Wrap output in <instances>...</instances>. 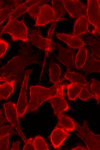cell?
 <instances>
[{"label": "cell", "instance_id": "cell-1", "mask_svg": "<svg viewBox=\"0 0 100 150\" xmlns=\"http://www.w3.org/2000/svg\"><path fill=\"white\" fill-rule=\"evenodd\" d=\"M36 61L28 55H20L14 57L5 66L0 69V74L2 77L7 79V81L13 78L16 81V79L22 75L26 66L36 63Z\"/></svg>", "mask_w": 100, "mask_h": 150}, {"label": "cell", "instance_id": "cell-2", "mask_svg": "<svg viewBox=\"0 0 100 150\" xmlns=\"http://www.w3.org/2000/svg\"><path fill=\"white\" fill-rule=\"evenodd\" d=\"M59 84L52 87L46 88L40 86H30V100L27 110L29 112L36 110L44 102L56 94Z\"/></svg>", "mask_w": 100, "mask_h": 150}, {"label": "cell", "instance_id": "cell-3", "mask_svg": "<svg viewBox=\"0 0 100 150\" xmlns=\"http://www.w3.org/2000/svg\"><path fill=\"white\" fill-rule=\"evenodd\" d=\"M0 32L2 34L8 33L13 41L21 40L26 42L28 40V28L24 23V18L20 21L16 19L8 20Z\"/></svg>", "mask_w": 100, "mask_h": 150}, {"label": "cell", "instance_id": "cell-4", "mask_svg": "<svg viewBox=\"0 0 100 150\" xmlns=\"http://www.w3.org/2000/svg\"><path fill=\"white\" fill-rule=\"evenodd\" d=\"M77 136L85 143L89 150H99L100 149V135L95 134L89 130L88 121H83L82 126L75 122V128Z\"/></svg>", "mask_w": 100, "mask_h": 150}, {"label": "cell", "instance_id": "cell-5", "mask_svg": "<svg viewBox=\"0 0 100 150\" xmlns=\"http://www.w3.org/2000/svg\"><path fill=\"white\" fill-rule=\"evenodd\" d=\"M86 15L88 22L94 27L92 33L95 34L97 33L100 35V0L87 1Z\"/></svg>", "mask_w": 100, "mask_h": 150}, {"label": "cell", "instance_id": "cell-6", "mask_svg": "<svg viewBox=\"0 0 100 150\" xmlns=\"http://www.w3.org/2000/svg\"><path fill=\"white\" fill-rule=\"evenodd\" d=\"M66 84H59L56 95L47 101L51 104L54 114L57 117L63 112L67 110L69 106L64 97L63 91Z\"/></svg>", "mask_w": 100, "mask_h": 150}, {"label": "cell", "instance_id": "cell-7", "mask_svg": "<svg viewBox=\"0 0 100 150\" xmlns=\"http://www.w3.org/2000/svg\"><path fill=\"white\" fill-rule=\"evenodd\" d=\"M4 108L6 119L17 130L19 135L26 143L27 140L21 129L18 119V115L15 104L9 102L4 104Z\"/></svg>", "mask_w": 100, "mask_h": 150}, {"label": "cell", "instance_id": "cell-8", "mask_svg": "<svg viewBox=\"0 0 100 150\" xmlns=\"http://www.w3.org/2000/svg\"><path fill=\"white\" fill-rule=\"evenodd\" d=\"M32 70H30L26 71L24 75V80L16 106L18 117H23L27 110L28 104L26 96V90L28 79Z\"/></svg>", "mask_w": 100, "mask_h": 150}, {"label": "cell", "instance_id": "cell-9", "mask_svg": "<svg viewBox=\"0 0 100 150\" xmlns=\"http://www.w3.org/2000/svg\"><path fill=\"white\" fill-rule=\"evenodd\" d=\"M29 35L30 42L38 48L50 52L55 47V44L51 40L42 37L36 30H31Z\"/></svg>", "mask_w": 100, "mask_h": 150}, {"label": "cell", "instance_id": "cell-10", "mask_svg": "<svg viewBox=\"0 0 100 150\" xmlns=\"http://www.w3.org/2000/svg\"><path fill=\"white\" fill-rule=\"evenodd\" d=\"M66 11L73 18L86 15V6L78 0H63Z\"/></svg>", "mask_w": 100, "mask_h": 150}, {"label": "cell", "instance_id": "cell-11", "mask_svg": "<svg viewBox=\"0 0 100 150\" xmlns=\"http://www.w3.org/2000/svg\"><path fill=\"white\" fill-rule=\"evenodd\" d=\"M60 21L55 18L52 7L46 4L41 7L35 21V25L43 26L52 22Z\"/></svg>", "mask_w": 100, "mask_h": 150}, {"label": "cell", "instance_id": "cell-12", "mask_svg": "<svg viewBox=\"0 0 100 150\" xmlns=\"http://www.w3.org/2000/svg\"><path fill=\"white\" fill-rule=\"evenodd\" d=\"M59 55L57 58L61 63L70 70L74 67L75 61L74 51L73 50L66 49L57 43Z\"/></svg>", "mask_w": 100, "mask_h": 150}, {"label": "cell", "instance_id": "cell-13", "mask_svg": "<svg viewBox=\"0 0 100 150\" xmlns=\"http://www.w3.org/2000/svg\"><path fill=\"white\" fill-rule=\"evenodd\" d=\"M70 135L63 129L56 126L50 136L52 144L54 149H58L65 140Z\"/></svg>", "mask_w": 100, "mask_h": 150}, {"label": "cell", "instance_id": "cell-14", "mask_svg": "<svg viewBox=\"0 0 100 150\" xmlns=\"http://www.w3.org/2000/svg\"><path fill=\"white\" fill-rule=\"evenodd\" d=\"M56 35L59 40L65 42L69 47L72 48H80L86 44L78 36L64 33H57Z\"/></svg>", "mask_w": 100, "mask_h": 150}, {"label": "cell", "instance_id": "cell-15", "mask_svg": "<svg viewBox=\"0 0 100 150\" xmlns=\"http://www.w3.org/2000/svg\"><path fill=\"white\" fill-rule=\"evenodd\" d=\"M87 32H90L88 29V21L86 15L79 17L75 22L73 35L78 36Z\"/></svg>", "mask_w": 100, "mask_h": 150}, {"label": "cell", "instance_id": "cell-16", "mask_svg": "<svg viewBox=\"0 0 100 150\" xmlns=\"http://www.w3.org/2000/svg\"><path fill=\"white\" fill-rule=\"evenodd\" d=\"M64 79L70 81L71 83H75L84 86H88L89 83L80 74L68 70L62 79L59 80L58 83Z\"/></svg>", "mask_w": 100, "mask_h": 150}, {"label": "cell", "instance_id": "cell-17", "mask_svg": "<svg viewBox=\"0 0 100 150\" xmlns=\"http://www.w3.org/2000/svg\"><path fill=\"white\" fill-rule=\"evenodd\" d=\"M39 0H27L18 6L10 15L8 20L16 19L23 13L28 12L29 8Z\"/></svg>", "mask_w": 100, "mask_h": 150}, {"label": "cell", "instance_id": "cell-18", "mask_svg": "<svg viewBox=\"0 0 100 150\" xmlns=\"http://www.w3.org/2000/svg\"><path fill=\"white\" fill-rule=\"evenodd\" d=\"M90 58L82 68V70L85 72L86 75L93 72L100 73V60L95 57L93 54L90 55Z\"/></svg>", "mask_w": 100, "mask_h": 150}, {"label": "cell", "instance_id": "cell-19", "mask_svg": "<svg viewBox=\"0 0 100 150\" xmlns=\"http://www.w3.org/2000/svg\"><path fill=\"white\" fill-rule=\"evenodd\" d=\"M58 125L67 132H72L75 129V122L72 118L63 114L57 117Z\"/></svg>", "mask_w": 100, "mask_h": 150}, {"label": "cell", "instance_id": "cell-20", "mask_svg": "<svg viewBox=\"0 0 100 150\" xmlns=\"http://www.w3.org/2000/svg\"><path fill=\"white\" fill-rule=\"evenodd\" d=\"M21 4L20 0H13L11 4L0 10V25L9 17L16 7Z\"/></svg>", "mask_w": 100, "mask_h": 150}, {"label": "cell", "instance_id": "cell-21", "mask_svg": "<svg viewBox=\"0 0 100 150\" xmlns=\"http://www.w3.org/2000/svg\"><path fill=\"white\" fill-rule=\"evenodd\" d=\"M14 80L5 82L3 84L0 85V98L7 100L13 93L14 90Z\"/></svg>", "mask_w": 100, "mask_h": 150}, {"label": "cell", "instance_id": "cell-22", "mask_svg": "<svg viewBox=\"0 0 100 150\" xmlns=\"http://www.w3.org/2000/svg\"><path fill=\"white\" fill-rule=\"evenodd\" d=\"M51 2L52 5V8L55 18L60 21L66 20L63 17L66 11L63 0H52Z\"/></svg>", "mask_w": 100, "mask_h": 150}, {"label": "cell", "instance_id": "cell-23", "mask_svg": "<svg viewBox=\"0 0 100 150\" xmlns=\"http://www.w3.org/2000/svg\"><path fill=\"white\" fill-rule=\"evenodd\" d=\"M88 51L84 46L79 48L75 59V65L77 70H79L84 66L86 61Z\"/></svg>", "mask_w": 100, "mask_h": 150}, {"label": "cell", "instance_id": "cell-24", "mask_svg": "<svg viewBox=\"0 0 100 150\" xmlns=\"http://www.w3.org/2000/svg\"><path fill=\"white\" fill-rule=\"evenodd\" d=\"M66 88L67 89V95L68 99L70 100H74L78 97L82 88L85 86L75 83L66 84Z\"/></svg>", "mask_w": 100, "mask_h": 150}, {"label": "cell", "instance_id": "cell-25", "mask_svg": "<svg viewBox=\"0 0 100 150\" xmlns=\"http://www.w3.org/2000/svg\"><path fill=\"white\" fill-rule=\"evenodd\" d=\"M49 72L51 82L55 84H58L61 73L59 65L55 63H51L49 65Z\"/></svg>", "mask_w": 100, "mask_h": 150}, {"label": "cell", "instance_id": "cell-26", "mask_svg": "<svg viewBox=\"0 0 100 150\" xmlns=\"http://www.w3.org/2000/svg\"><path fill=\"white\" fill-rule=\"evenodd\" d=\"M46 4V1L39 0L37 3L32 5L27 12L29 16L36 21L41 7Z\"/></svg>", "mask_w": 100, "mask_h": 150}, {"label": "cell", "instance_id": "cell-27", "mask_svg": "<svg viewBox=\"0 0 100 150\" xmlns=\"http://www.w3.org/2000/svg\"><path fill=\"white\" fill-rule=\"evenodd\" d=\"M35 150H49L47 144L44 138L40 135L35 136L33 140Z\"/></svg>", "mask_w": 100, "mask_h": 150}, {"label": "cell", "instance_id": "cell-28", "mask_svg": "<svg viewBox=\"0 0 100 150\" xmlns=\"http://www.w3.org/2000/svg\"><path fill=\"white\" fill-rule=\"evenodd\" d=\"M92 83L91 85V89L92 94L97 100V103L99 104L100 101V82L99 81L92 78Z\"/></svg>", "mask_w": 100, "mask_h": 150}, {"label": "cell", "instance_id": "cell-29", "mask_svg": "<svg viewBox=\"0 0 100 150\" xmlns=\"http://www.w3.org/2000/svg\"><path fill=\"white\" fill-rule=\"evenodd\" d=\"M88 41L90 46V49L92 52V54L94 56H97L99 58L100 42L91 38H89Z\"/></svg>", "mask_w": 100, "mask_h": 150}, {"label": "cell", "instance_id": "cell-30", "mask_svg": "<svg viewBox=\"0 0 100 150\" xmlns=\"http://www.w3.org/2000/svg\"><path fill=\"white\" fill-rule=\"evenodd\" d=\"M13 126L11 124L0 128V139L7 134L19 135L18 133L13 130Z\"/></svg>", "mask_w": 100, "mask_h": 150}, {"label": "cell", "instance_id": "cell-31", "mask_svg": "<svg viewBox=\"0 0 100 150\" xmlns=\"http://www.w3.org/2000/svg\"><path fill=\"white\" fill-rule=\"evenodd\" d=\"M78 97L83 101H86L91 98H95L94 95L91 93L88 89L83 87L81 89Z\"/></svg>", "mask_w": 100, "mask_h": 150}, {"label": "cell", "instance_id": "cell-32", "mask_svg": "<svg viewBox=\"0 0 100 150\" xmlns=\"http://www.w3.org/2000/svg\"><path fill=\"white\" fill-rule=\"evenodd\" d=\"M10 135H5L0 139V150H7L8 149Z\"/></svg>", "mask_w": 100, "mask_h": 150}, {"label": "cell", "instance_id": "cell-33", "mask_svg": "<svg viewBox=\"0 0 100 150\" xmlns=\"http://www.w3.org/2000/svg\"><path fill=\"white\" fill-rule=\"evenodd\" d=\"M8 48L9 44L1 38H0V59L3 57Z\"/></svg>", "mask_w": 100, "mask_h": 150}, {"label": "cell", "instance_id": "cell-34", "mask_svg": "<svg viewBox=\"0 0 100 150\" xmlns=\"http://www.w3.org/2000/svg\"><path fill=\"white\" fill-rule=\"evenodd\" d=\"M23 150H35L33 139L32 138H29L27 140L25 145L22 149Z\"/></svg>", "mask_w": 100, "mask_h": 150}, {"label": "cell", "instance_id": "cell-35", "mask_svg": "<svg viewBox=\"0 0 100 150\" xmlns=\"http://www.w3.org/2000/svg\"><path fill=\"white\" fill-rule=\"evenodd\" d=\"M57 22V21H54L52 23L50 28L48 31L47 37V38L48 39L51 40Z\"/></svg>", "mask_w": 100, "mask_h": 150}, {"label": "cell", "instance_id": "cell-36", "mask_svg": "<svg viewBox=\"0 0 100 150\" xmlns=\"http://www.w3.org/2000/svg\"><path fill=\"white\" fill-rule=\"evenodd\" d=\"M9 122L6 119L3 117H0V128L6 126L5 124Z\"/></svg>", "mask_w": 100, "mask_h": 150}, {"label": "cell", "instance_id": "cell-37", "mask_svg": "<svg viewBox=\"0 0 100 150\" xmlns=\"http://www.w3.org/2000/svg\"><path fill=\"white\" fill-rule=\"evenodd\" d=\"M20 144L19 141H18L15 142H13L12 145V147L11 150H19V145Z\"/></svg>", "mask_w": 100, "mask_h": 150}, {"label": "cell", "instance_id": "cell-38", "mask_svg": "<svg viewBox=\"0 0 100 150\" xmlns=\"http://www.w3.org/2000/svg\"><path fill=\"white\" fill-rule=\"evenodd\" d=\"M5 1L0 0V10L4 8L7 5V3H5Z\"/></svg>", "mask_w": 100, "mask_h": 150}, {"label": "cell", "instance_id": "cell-39", "mask_svg": "<svg viewBox=\"0 0 100 150\" xmlns=\"http://www.w3.org/2000/svg\"><path fill=\"white\" fill-rule=\"evenodd\" d=\"M72 150H87V148H85L84 147L81 146H78L76 147L73 148L72 149Z\"/></svg>", "mask_w": 100, "mask_h": 150}, {"label": "cell", "instance_id": "cell-40", "mask_svg": "<svg viewBox=\"0 0 100 150\" xmlns=\"http://www.w3.org/2000/svg\"><path fill=\"white\" fill-rule=\"evenodd\" d=\"M7 81V79L5 78H4L0 76V81H4L6 82Z\"/></svg>", "mask_w": 100, "mask_h": 150}, {"label": "cell", "instance_id": "cell-41", "mask_svg": "<svg viewBox=\"0 0 100 150\" xmlns=\"http://www.w3.org/2000/svg\"><path fill=\"white\" fill-rule=\"evenodd\" d=\"M0 111H1V110H0Z\"/></svg>", "mask_w": 100, "mask_h": 150}]
</instances>
